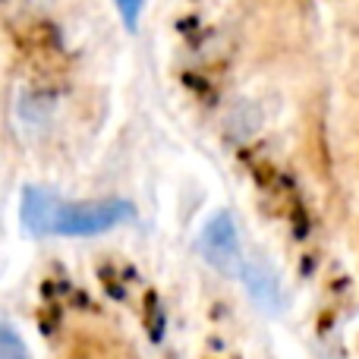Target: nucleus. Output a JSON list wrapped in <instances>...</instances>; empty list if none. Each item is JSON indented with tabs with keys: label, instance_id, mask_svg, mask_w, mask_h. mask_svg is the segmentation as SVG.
<instances>
[{
	"label": "nucleus",
	"instance_id": "1",
	"mask_svg": "<svg viewBox=\"0 0 359 359\" xmlns=\"http://www.w3.org/2000/svg\"><path fill=\"white\" fill-rule=\"evenodd\" d=\"M130 215L123 202L104 198V202H60L50 192L29 189L22 198V221L35 233H60V236H92L101 230L117 227Z\"/></svg>",
	"mask_w": 359,
	"mask_h": 359
},
{
	"label": "nucleus",
	"instance_id": "4",
	"mask_svg": "<svg viewBox=\"0 0 359 359\" xmlns=\"http://www.w3.org/2000/svg\"><path fill=\"white\" fill-rule=\"evenodd\" d=\"M114 4H117V10H120V16H123V22L130 25V29H136L139 13H142V4H145V0H114Z\"/></svg>",
	"mask_w": 359,
	"mask_h": 359
},
{
	"label": "nucleus",
	"instance_id": "3",
	"mask_svg": "<svg viewBox=\"0 0 359 359\" xmlns=\"http://www.w3.org/2000/svg\"><path fill=\"white\" fill-rule=\"evenodd\" d=\"M0 359H29L22 337L10 328V325H0Z\"/></svg>",
	"mask_w": 359,
	"mask_h": 359
},
{
	"label": "nucleus",
	"instance_id": "2",
	"mask_svg": "<svg viewBox=\"0 0 359 359\" xmlns=\"http://www.w3.org/2000/svg\"><path fill=\"white\" fill-rule=\"evenodd\" d=\"M205 246H208V255L217 262V265L224 262V255H233L236 233L227 224V217H217V221L208 224V230H205Z\"/></svg>",
	"mask_w": 359,
	"mask_h": 359
}]
</instances>
